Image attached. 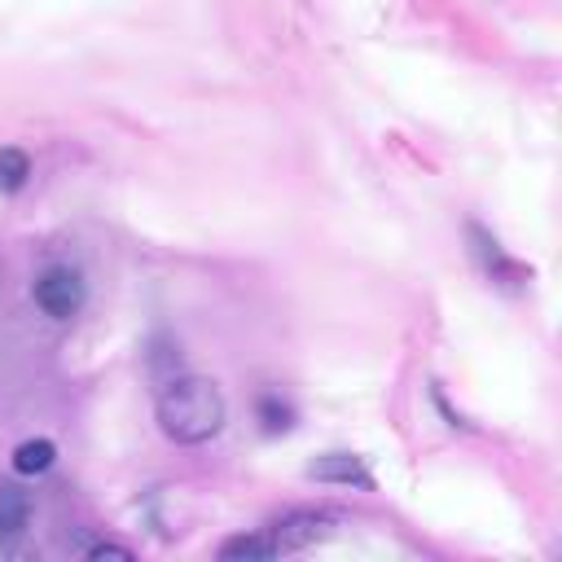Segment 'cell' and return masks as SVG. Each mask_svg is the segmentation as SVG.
Masks as SVG:
<instances>
[{
    "instance_id": "cell-1",
    "label": "cell",
    "mask_w": 562,
    "mask_h": 562,
    "mask_svg": "<svg viewBox=\"0 0 562 562\" xmlns=\"http://www.w3.org/2000/svg\"><path fill=\"white\" fill-rule=\"evenodd\" d=\"M154 417H158V430L171 439V443H184V448H198V443H211L224 422H228V400L224 391L202 378V373H171L158 382L154 391Z\"/></svg>"
},
{
    "instance_id": "cell-2",
    "label": "cell",
    "mask_w": 562,
    "mask_h": 562,
    "mask_svg": "<svg viewBox=\"0 0 562 562\" xmlns=\"http://www.w3.org/2000/svg\"><path fill=\"white\" fill-rule=\"evenodd\" d=\"M31 294H35V307H40L44 316L70 321V316L83 307L88 285H83V272H79V268H70V263H48V268L35 277Z\"/></svg>"
},
{
    "instance_id": "cell-3",
    "label": "cell",
    "mask_w": 562,
    "mask_h": 562,
    "mask_svg": "<svg viewBox=\"0 0 562 562\" xmlns=\"http://www.w3.org/2000/svg\"><path fill=\"white\" fill-rule=\"evenodd\" d=\"M334 527H338V514H329V509H290L285 518L272 522L268 536H272L277 553H294V549H307V544L325 540Z\"/></svg>"
},
{
    "instance_id": "cell-4",
    "label": "cell",
    "mask_w": 562,
    "mask_h": 562,
    "mask_svg": "<svg viewBox=\"0 0 562 562\" xmlns=\"http://www.w3.org/2000/svg\"><path fill=\"white\" fill-rule=\"evenodd\" d=\"M307 474L312 479H321V483H342V487H373V474L364 470V461L360 457H351V452H325V457H316L312 465H307Z\"/></svg>"
},
{
    "instance_id": "cell-5",
    "label": "cell",
    "mask_w": 562,
    "mask_h": 562,
    "mask_svg": "<svg viewBox=\"0 0 562 562\" xmlns=\"http://www.w3.org/2000/svg\"><path fill=\"white\" fill-rule=\"evenodd\" d=\"M31 522V496L18 483H0V540L22 536Z\"/></svg>"
},
{
    "instance_id": "cell-6",
    "label": "cell",
    "mask_w": 562,
    "mask_h": 562,
    "mask_svg": "<svg viewBox=\"0 0 562 562\" xmlns=\"http://www.w3.org/2000/svg\"><path fill=\"white\" fill-rule=\"evenodd\" d=\"M57 461V443L53 439H22L18 448H13V470L18 474H44L48 465Z\"/></svg>"
},
{
    "instance_id": "cell-7",
    "label": "cell",
    "mask_w": 562,
    "mask_h": 562,
    "mask_svg": "<svg viewBox=\"0 0 562 562\" xmlns=\"http://www.w3.org/2000/svg\"><path fill=\"white\" fill-rule=\"evenodd\" d=\"M220 558L224 562H237V558H277V544H272V536H259V531H241V536H228L224 544H220Z\"/></svg>"
},
{
    "instance_id": "cell-8",
    "label": "cell",
    "mask_w": 562,
    "mask_h": 562,
    "mask_svg": "<svg viewBox=\"0 0 562 562\" xmlns=\"http://www.w3.org/2000/svg\"><path fill=\"white\" fill-rule=\"evenodd\" d=\"M470 237L479 241V255H483V263H487V272H492V277H518V268L505 259V250H501V241H496V237H487L479 224H470Z\"/></svg>"
},
{
    "instance_id": "cell-9",
    "label": "cell",
    "mask_w": 562,
    "mask_h": 562,
    "mask_svg": "<svg viewBox=\"0 0 562 562\" xmlns=\"http://www.w3.org/2000/svg\"><path fill=\"white\" fill-rule=\"evenodd\" d=\"M26 176H31V158H26L22 149L4 145V149H0V189H4V193H13V189H22V184H26Z\"/></svg>"
},
{
    "instance_id": "cell-10",
    "label": "cell",
    "mask_w": 562,
    "mask_h": 562,
    "mask_svg": "<svg viewBox=\"0 0 562 562\" xmlns=\"http://www.w3.org/2000/svg\"><path fill=\"white\" fill-rule=\"evenodd\" d=\"M83 553H88V558H97V562H105V558H114V562H132V549H127V544H119V540H92Z\"/></svg>"
},
{
    "instance_id": "cell-11",
    "label": "cell",
    "mask_w": 562,
    "mask_h": 562,
    "mask_svg": "<svg viewBox=\"0 0 562 562\" xmlns=\"http://www.w3.org/2000/svg\"><path fill=\"white\" fill-rule=\"evenodd\" d=\"M259 413H263V417H268V422H263V426H268V430H285V426H290V408H285V404H277V400H272V395H268V400H263V404H259Z\"/></svg>"
}]
</instances>
